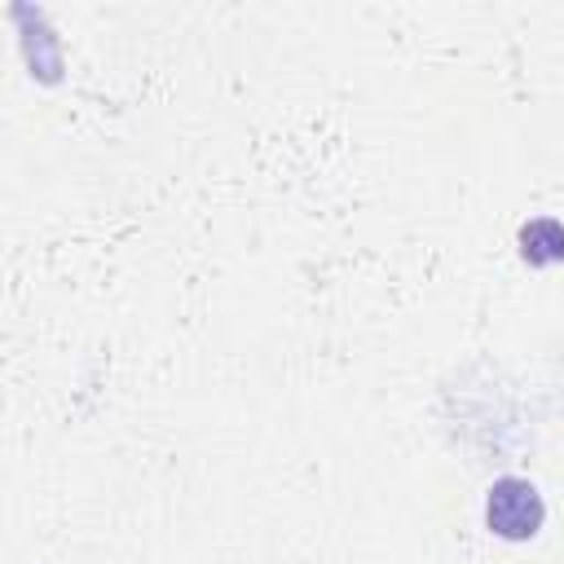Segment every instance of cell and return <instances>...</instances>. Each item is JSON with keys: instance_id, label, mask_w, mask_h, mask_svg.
Segmentation results:
<instances>
[{"instance_id": "obj_1", "label": "cell", "mask_w": 564, "mask_h": 564, "mask_svg": "<svg viewBox=\"0 0 564 564\" xmlns=\"http://www.w3.org/2000/svg\"><path fill=\"white\" fill-rule=\"evenodd\" d=\"M546 520V502L533 480L524 476H498L485 494V524L502 542H529Z\"/></svg>"}, {"instance_id": "obj_2", "label": "cell", "mask_w": 564, "mask_h": 564, "mask_svg": "<svg viewBox=\"0 0 564 564\" xmlns=\"http://www.w3.org/2000/svg\"><path fill=\"white\" fill-rule=\"evenodd\" d=\"M520 256L529 264H555L564 260V225L551 216H538L520 229Z\"/></svg>"}]
</instances>
